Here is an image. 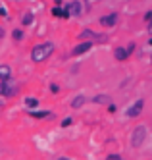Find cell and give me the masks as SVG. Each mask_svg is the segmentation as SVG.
I'll list each match as a JSON object with an SVG mask.
<instances>
[{"label":"cell","mask_w":152,"mask_h":160,"mask_svg":"<svg viewBox=\"0 0 152 160\" xmlns=\"http://www.w3.org/2000/svg\"><path fill=\"white\" fill-rule=\"evenodd\" d=\"M52 52H54V42H50V41L48 42H41V44H37V47H33V50H31V60L35 64H41L44 60H48Z\"/></svg>","instance_id":"6da1fadb"},{"label":"cell","mask_w":152,"mask_h":160,"mask_svg":"<svg viewBox=\"0 0 152 160\" xmlns=\"http://www.w3.org/2000/svg\"><path fill=\"white\" fill-rule=\"evenodd\" d=\"M146 135H148V131H146L145 125H137V128L133 129V133H131V147L139 148V147H141V145L145 143Z\"/></svg>","instance_id":"7a4b0ae2"},{"label":"cell","mask_w":152,"mask_h":160,"mask_svg":"<svg viewBox=\"0 0 152 160\" xmlns=\"http://www.w3.org/2000/svg\"><path fill=\"white\" fill-rule=\"evenodd\" d=\"M16 93H17V89L12 85L10 79H4V81L0 79V97H4V98H12Z\"/></svg>","instance_id":"3957f363"},{"label":"cell","mask_w":152,"mask_h":160,"mask_svg":"<svg viewBox=\"0 0 152 160\" xmlns=\"http://www.w3.org/2000/svg\"><path fill=\"white\" fill-rule=\"evenodd\" d=\"M91 48H92V42H91V41H83V42H79L77 47L71 50V54H73V56H81V54L89 52Z\"/></svg>","instance_id":"277c9868"},{"label":"cell","mask_w":152,"mask_h":160,"mask_svg":"<svg viewBox=\"0 0 152 160\" xmlns=\"http://www.w3.org/2000/svg\"><path fill=\"white\" fill-rule=\"evenodd\" d=\"M143 106H145V100H143V98H139L135 104H133L129 110H127V116H129V118H137L139 114L143 112Z\"/></svg>","instance_id":"5b68a950"},{"label":"cell","mask_w":152,"mask_h":160,"mask_svg":"<svg viewBox=\"0 0 152 160\" xmlns=\"http://www.w3.org/2000/svg\"><path fill=\"white\" fill-rule=\"evenodd\" d=\"M115 23H118V14H108V16L100 18V25L104 27H114Z\"/></svg>","instance_id":"8992f818"},{"label":"cell","mask_w":152,"mask_h":160,"mask_svg":"<svg viewBox=\"0 0 152 160\" xmlns=\"http://www.w3.org/2000/svg\"><path fill=\"white\" fill-rule=\"evenodd\" d=\"M29 116L35 120H42V118H52L50 110H29Z\"/></svg>","instance_id":"52a82bcc"},{"label":"cell","mask_w":152,"mask_h":160,"mask_svg":"<svg viewBox=\"0 0 152 160\" xmlns=\"http://www.w3.org/2000/svg\"><path fill=\"white\" fill-rule=\"evenodd\" d=\"M66 10L69 12V18H71V16H81V12H83V8H81L79 2H69L66 6Z\"/></svg>","instance_id":"ba28073f"},{"label":"cell","mask_w":152,"mask_h":160,"mask_svg":"<svg viewBox=\"0 0 152 160\" xmlns=\"http://www.w3.org/2000/svg\"><path fill=\"white\" fill-rule=\"evenodd\" d=\"M52 16H54V18L67 19V18H69V12H67L66 8H62V6H54V8H52Z\"/></svg>","instance_id":"9c48e42d"},{"label":"cell","mask_w":152,"mask_h":160,"mask_svg":"<svg viewBox=\"0 0 152 160\" xmlns=\"http://www.w3.org/2000/svg\"><path fill=\"white\" fill-rule=\"evenodd\" d=\"M89 37L100 39V37H104V35H98V33H92L91 29H85V31H81V33H79V39H89Z\"/></svg>","instance_id":"30bf717a"},{"label":"cell","mask_w":152,"mask_h":160,"mask_svg":"<svg viewBox=\"0 0 152 160\" xmlns=\"http://www.w3.org/2000/svg\"><path fill=\"white\" fill-rule=\"evenodd\" d=\"M87 102V98L83 97V95H79V97H75L73 100H71V108H81Z\"/></svg>","instance_id":"8fae6325"},{"label":"cell","mask_w":152,"mask_h":160,"mask_svg":"<svg viewBox=\"0 0 152 160\" xmlns=\"http://www.w3.org/2000/svg\"><path fill=\"white\" fill-rule=\"evenodd\" d=\"M10 75H12V70H10V66H0V79H10Z\"/></svg>","instance_id":"7c38bea8"},{"label":"cell","mask_w":152,"mask_h":160,"mask_svg":"<svg viewBox=\"0 0 152 160\" xmlns=\"http://www.w3.org/2000/svg\"><path fill=\"white\" fill-rule=\"evenodd\" d=\"M33 21H35V16H33L31 12H27L25 16L21 18V25H25V27H27V25H33Z\"/></svg>","instance_id":"4fadbf2b"},{"label":"cell","mask_w":152,"mask_h":160,"mask_svg":"<svg viewBox=\"0 0 152 160\" xmlns=\"http://www.w3.org/2000/svg\"><path fill=\"white\" fill-rule=\"evenodd\" d=\"M127 56H129V52L125 48H115V60H125Z\"/></svg>","instance_id":"5bb4252c"},{"label":"cell","mask_w":152,"mask_h":160,"mask_svg":"<svg viewBox=\"0 0 152 160\" xmlns=\"http://www.w3.org/2000/svg\"><path fill=\"white\" fill-rule=\"evenodd\" d=\"M25 104H27L29 108H33V110H35V108L39 106V98H35V97H27V98H25Z\"/></svg>","instance_id":"9a60e30c"},{"label":"cell","mask_w":152,"mask_h":160,"mask_svg":"<svg viewBox=\"0 0 152 160\" xmlns=\"http://www.w3.org/2000/svg\"><path fill=\"white\" fill-rule=\"evenodd\" d=\"M92 102H96V104H106V102H108V97H106V95H98V97L92 98Z\"/></svg>","instance_id":"2e32d148"},{"label":"cell","mask_w":152,"mask_h":160,"mask_svg":"<svg viewBox=\"0 0 152 160\" xmlns=\"http://www.w3.org/2000/svg\"><path fill=\"white\" fill-rule=\"evenodd\" d=\"M12 37H14L16 41H21L23 39V31L21 29H14V31H12Z\"/></svg>","instance_id":"e0dca14e"},{"label":"cell","mask_w":152,"mask_h":160,"mask_svg":"<svg viewBox=\"0 0 152 160\" xmlns=\"http://www.w3.org/2000/svg\"><path fill=\"white\" fill-rule=\"evenodd\" d=\"M71 123H73V118H64L62 120V128H69Z\"/></svg>","instance_id":"ac0fdd59"},{"label":"cell","mask_w":152,"mask_h":160,"mask_svg":"<svg viewBox=\"0 0 152 160\" xmlns=\"http://www.w3.org/2000/svg\"><path fill=\"white\" fill-rule=\"evenodd\" d=\"M106 160H121V156H120V154H108Z\"/></svg>","instance_id":"d6986e66"},{"label":"cell","mask_w":152,"mask_h":160,"mask_svg":"<svg viewBox=\"0 0 152 160\" xmlns=\"http://www.w3.org/2000/svg\"><path fill=\"white\" fill-rule=\"evenodd\" d=\"M50 91H52V93H58V91H60V87H58L56 83H52V85H50Z\"/></svg>","instance_id":"ffe728a7"},{"label":"cell","mask_w":152,"mask_h":160,"mask_svg":"<svg viewBox=\"0 0 152 160\" xmlns=\"http://www.w3.org/2000/svg\"><path fill=\"white\" fill-rule=\"evenodd\" d=\"M0 16H4V18L8 16V12H6V10H4V8H0Z\"/></svg>","instance_id":"44dd1931"},{"label":"cell","mask_w":152,"mask_h":160,"mask_svg":"<svg viewBox=\"0 0 152 160\" xmlns=\"http://www.w3.org/2000/svg\"><path fill=\"white\" fill-rule=\"evenodd\" d=\"M4 37V27H0V39Z\"/></svg>","instance_id":"7402d4cb"},{"label":"cell","mask_w":152,"mask_h":160,"mask_svg":"<svg viewBox=\"0 0 152 160\" xmlns=\"http://www.w3.org/2000/svg\"><path fill=\"white\" fill-rule=\"evenodd\" d=\"M58 160H69V158H58Z\"/></svg>","instance_id":"603a6c76"}]
</instances>
